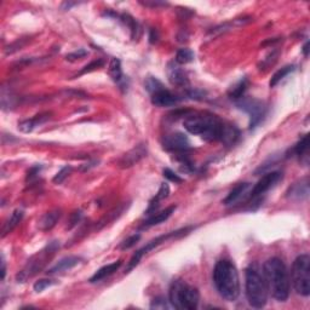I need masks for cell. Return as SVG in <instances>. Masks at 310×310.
Returning <instances> with one entry per match:
<instances>
[{
	"mask_svg": "<svg viewBox=\"0 0 310 310\" xmlns=\"http://www.w3.org/2000/svg\"><path fill=\"white\" fill-rule=\"evenodd\" d=\"M262 270L269 293H271L277 302H286L289 297L291 280L282 259L277 257L269 258L263 265Z\"/></svg>",
	"mask_w": 310,
	"mask_h": 310,
	"instance_id": "cell-1",
	"label": "cell"
},
{
	"mask_svg": "<svg viewBox=\"0 0 310 310\" xmlns=\"http://www.w3.org/2000/svg\"><path fill=\"white\" fill-rule=\"evenodd\" d=\"M183 126L192 135L200 136L202 140L212 142L222 140L225 123L217 115L210 113H190L184 118Z\"/></svg>",
	"mask_w": 310,
	"mask_h": 310,
	"instance_id": "cell-2",
	"label": "cell"
},
{
	"mask_svg": "<svg viewBox=\"0 0 310 310\" xmlns=\"http://www.w3.org/2000/svg\"><path fill=\"white\" fill-rule=\"evenodd\" d=\"M213 283L219 295L227 302H234L240 294V280L236 266L228 259H221L213 269Z\"/></svg>",
	"mask_w": 310,
	"mask_h": 310,
	"instance_id": "cell-3",
	"label": "cell"
},
{
	"mask_svg": "<svg viewBox=\"0 0 310 310\" xmlns=\"http://www.w3.org/2000/svg\"><path fill=\"white\" fill-rule=\"evenodd\" d=\"M245 289L248 304L252 308L262 309L268 302V287H266L263 270L257 263H251L245 273Z\"/></svg>",
	"mask_w": 310,
	"mask_h": 310,
	"instance_id": "cell-4",
	"label": "cell"
},
{
	"mask_svg": "<svg viewBox=\"0 0 310 310\" xmlns=\"http://www.w3.org/2000/svg\"><path fill=\"white\" fill-rule=\"evenodd\" d=\"M200 293L198 288L188 285L182 280H173L170 286L169 302L175 309L195 310L199 305Z\"/></svg>",
	"mask_w": 310,
	"mask_h": 310,
	"instance_id": "cell-5",
	"label": "cell"
},
{
	"mask_svg": "<svg viewBox=\"0 0 310 310\" xmlns=\"http://www.w3.org/2000/svg\"><path fill=\"white\" fill-rule=\"evenodd\" d=\"M294 291L308 297L310 294V257L304 253L294 259L291 269V279Z\"/></svg>",
	"mask_w": 310,
	"mask_h": 310,
	"instance_id": "cell-6",
	"label": "cell"
},
{
	"mask_svg": "<svg viewBox=\"0 0 310 310\" xmlns=\"http://www.w3.org/2000/svg\"><path fill=\"white\" fill-rule=\"evenodd\" d=\"M189 229H190V228H184V229H181V230L172 231V233L166 234V235H161V236L155 237V239H153L152 241L148 242V244H147L146 246H143V247L140 248V250L136 252V253L133 254V256L131 257V259H130V262L127 263V265H126L125 274L130 273V271H131L132 269H135L136 266L140 264L142 257H143L144 254H147L148 252H150L152 250H154L155 247H158L159 245L163 244V242L166 241V240L173 239V237H179V236L184 235V234H187V231L189 230Z\"/></svg>",
	"mask_w": 310,
	"mask_h": 310,
	"instance_id": "cell-7",
	"label": "cell"
},
{
	"mask_svg": "<svg viewBox=\"0 0 310 310\" xmlns=\"http://www.w3.org/2000/svg\"><path fill=\"white\" fill-rule=\"evenodd\" d=\"M237 107L250 115V129H254L265 117L266 107L262 101L254 98H240Z\"/></svg>",
	"mask_w": 310,
	"mask_h": 310,
	"instance_id": "cell-8",
	"label": "cell"
},
{
	"mask_svg": "<svg viewBox=\"0 0 310 310\" xmlns=\"http://www.w3.org/2000/svg\"><path fill=\"white\" fill-rule=\"evenodd\" d=\"M57 248V244H55V242H52L46 247V250H43L42 252H39V253L37 254V256H34L33 258H32L30 262H28L27 266H26L25 269L17 275V279H19V282L21 281V282H25L26 280L28 279V277L33 276L34 274L38 273V271L40 270V269L43 268V265L45 264V260L48 258V254H50Z\"/></svg>",
	"mask_w": 310,
	"mask_h": 310,
	"instance_id": "cell-9",
	"label": "cell"
},
{
	"mask_svg": "<svg viewBox=\"0 0 310 310\" xmlns=\"http://www.w3.org/2000/svg\"><path fill=\"white\" fill-rule=\"evenodd\" d=\"M164 149L169 150V152L182 153L187 152L190 149V141L184 133L182 132H173L170 135L165 136L163 141Z\"/></svg>",
	"mask_w": 310,
	"mask_h": 310,
	"instance_id": "cell-10",
	"label": "cell"
},
{
	"mask_svg": "<svg viewBox=\"0 0 310 310\" xmlns=\"http://www.w3.org/2000/svg\"><path fill=\"white\" fill-rule=\"evenodd\" d=\"M281 176H282V173H281L280 171H273V172L265 173V175L257 182L256 185L252 188L250 193L251 198H258V196H262L263 194H265L270 188L274 187L275 183L281 178Z\"/></svg>",
	"mask_w": 310,
	"mask_h": 310,
	"instance_id": "cell-11",
	"label": "cell"
},
{
	"mask_svg": "<svg viewBox=\"0 0 310 310\" xmlns=\"http://www.w3.org/2000/svg\"><path fill=\"white\" fill-rule=\"evenodd\" d=\"M147 155V147L144 144H138L135 148H132L131 150L124 154L119 160V166L123 167V169H127V167H131L133 165L140 163L142 159Z\"/></svg>",
	"mask_w": 310,
	"mask_h": 310,
	"instance_id": "cell-12",
	"label": "cell"
},
{
	"mask_svg": "<svg viewBox=\"0 0 310 310\" xmlns=\"http://www.w3.org/2000/svg\"><path fill=\"white\" fill-rule=\"evenodd\" d=\"M167 78H169L170 83L172 85L179 86V88H187L189 85L187 74L184 73L183 69L176 62H170L167 65Z\"/></svg>",
	"mask_w": 310,
	"mask_h": 310,
	"instance_id": "cell-13",
	"label": "cell"
},
{
	"mask_svg": "<svg viewBox=\"0 0 310 310\" xmlns=\"http://www.w3.org/2000/svg\"><path fill=\"white\" fill-rule=\"evenodd\" d=\"M179 101H181V98L165 88L152 94V103L156 107H172L177 104Z\"/></svg>",
	"mask_w": 310,
	"mask_h": 310,
	"instance_id": "cell-14",
	"label": "cell"
},
{
	"mask_svg": "<svg viewBox=\"0 0 310 310\" xmlns=\"http://www.w3.org/2000/svg\"><path fill=\"white\" fill-rule=\"evenodd\" d=\"M286 196L292 200H304L309 196V179H300L297 183L292 184L286 192Z\"/></svg>",
	"mask_w": 310,
	"mask_h": 310,
	"instance_id": "cell-15",
	"label": "cell"
},
{
	"mask_svg": "<svg viewBox=\"0 0 310 310\" xmlns=\"http://www.w3.org/2000/svg\"><path fill=\"white\" fill-rule=\"evenodd\" d=\"M51 118V113H42V114H38L34 118L27 119V120H23L21 123H19V130L21 132L25 133H30L33 131L34 129L38 126L43 125V124L46 123L49 119Z\"/></svg>",
	"mask_w": 310,
	"mask_h": 310,
	"instance_id": "cell-16",
	"label": "cell"
},
{
	"mask_svg": "<svg viewBox=\"0 0 310 310\" xmlns=\"http://www.w3.org/2000/svg\"><path fill=\"white\" fill-rule=\"evenodd\" d=\"M79 257L75 256H69L66 257V258H62L59 263H56L54 266H51L50 269L48 270L49 274H57V273H63V271L69 270V269L74 268L80 263Z\"/></svg>",
	"mask_w": 310,
	"mask_h": 310,
	"instance_id": "cell-17",
	"label": "cell"
},
{
	"mask_svg": "<svg viewBox=\"0 0 310 310\" xmlns=\"http://www.w3.org/2000/svg\"><path fill=\"white\" fill-rule=\"evenodd\" d=\"M121 264H123V262L119 259V260H117V262H113V263H111V264H107V265L102 266V268L98 269L96 273H95L91 277H90L89 281L91 283H95V282H98V281L106 279V277H108L109 275L115 273V271H117L118 269L120 268Z\"/></svg>",
	"mask_w": 310,
	"mask_h": 310,
	"instance_id": "cell-18",
	"label": "cell"
},
{
	"mask_svg": "<svg viewBox=\"0 0 310 310\" xmlns=\"http://www.w3.org/2000/svg\"><path fill=\"white\" fill-rule=\"evenodd\" d=\"M60 218H61V210H59V208L45 213L39 221L40 230H43V231L51 230V229L56 225V223L59 222Z\"/></svg>",
	"mask_w": 310,
	"mask_h": 310,
	"instance_id": "cell-19",
	"label": "cell"
},
{
	"mask_svg": "<svg viewBox=\"0 0 310 310\" xmlns=\"http://www.w3.org/2000/svg\"><path fill=\"white\" fill-rule=\"evenodd\" d=\"M176 206H170L167 208H165L164 211H161V212H158L154 216H152L150 218H148L146 222H144L143 228H150V227H154V225L160 224V223H163L165 221H167V219L170 218L171 214L175 212Z\"/></svg>",
	"mask_w": 310,
	"mask_h": 310,
	"instance_id": "cell-20",
	"label": "cell"
},
{
	"mask_svg": "<svg viewBox=\"0 0 310 310\" xmlns=\"http://www.w3.org/2000/svg\"><path fill=\"white\" fill-rule=\"evenodd\" d=\"M23 211L20 210V208H17V210L14 211L13 213H11V216L9 217V218L7 219V222L4 223V225H3V229H2V236L4 237L5 235H8L9 233H11V231L15 229L17 225H19V223L22 221L23 218Z\"/></svg>",
	"mask_w": 310,
	"mask_h": 310,
	"instance_id": "cell-21",
	"label": "cell"
},
{
	"mask_svg": "<svg viewBox=\"0 0 310 310\" xmlns=\"http://www.w3.org/2000/svg\"><path fill=\"white\" fill-rule=\"evenodd\" d=\"M250 187H251L250 183H239L235 188H233V190H231L230 193L228 194V196L224 199L223 204L227 205V206L235 204L237 200L241 198V196H244V194H246V192L250 189Z\"/></svg>",
	"mask_w": 310,
	"mask_h": 310,
	"instance_id": "cell-22",
	"label": "cell"
},
{
	"mask_svg": "<svg viewBox=\"0 0 310 310\" xmlns=\"http://www.w3.org/2000/svg\"><path fill=\"white\" fill-rule=\"evenodd\" d=\"M170 194V187L167 183H163L161 184L160 189H159V192L155 194V196L150 200L149 202V207H148L147 212H152V211H154L156 207L159 206V202L161 201V200L166 199L167 196H169Z\"/></svg>",
	"mask_w": 310,
	"mask_h": 310,
	"instance_id": "cell-23",
	"label": "cell"
},
{
	"mask_svg": "<svg viewBox=\"0 0 310 310\" xmlns=\"http://www.w3.org/2000/svg\"><path fill=\"white\" fill-rule=\"evenodd\" d=\"M109 74H111L112 79L117 84H120L124 82V74L123 69H121V63L118 59H113L109 65Z\"/></svg>",
	"mask_w": 310,
	"mask_h": 310,
	"instance_id": "cell-24",
	"label": "cell"
},
{
	"mask_svg": "<svg viewBox=\"0 0 310 310\" xmlns=\"http://www.w3.org/2000/svg\"><path fill=\"white\" fill-rule=\"evenodd\" d=\"M294 71V66H285L282 67V68L279 69V71L275 73L273 77H271L270 83H269V85H270V88H274V86H276L277 84H279L281 80L283 79L285 77H287L289 73H292V72Z\"/></svg>",
	"mask_w": 310,
	"mask_h": 310,
	"instance_id": "cell-25",
	"label": "cell"
},
{
	"mask_svg": "<svg viewBox=\"0 0 310 310\" xmlns=\"http://www.w3.org/2000/svg\"><path fill=\"white\" fill-rule=\"evenodd\" d=\"M247 89V79H241L236 85H234L233 88L229 91V97L234 98V100H240V98L244 97V94Z\"/></svg>",
	"mask_w": 310,
	"mask_h": 310,
	"instance_id": "cell-26",
	"label": "cell"
},
{
	"mask_svg": "<svg viewBox=\"0 0 310 310\" xmlns=\"http://www.w3.org/2000/svg\"><path fill=\"white\" fill-rule=\"evenodd\" d=\"M194 60V54L189 49H181L176 54V63L178 65H187Z\"/></svg>",
	"mask_w": 310,
	"mask_h": 310,
	"instance_id": "cell-27",
	"label": "cell"
},
{
	"mask_svg": "<svg viewBox=\"0 0 310 310\" xmlns=\"http://www.w3.org/2000/svg\"><path fill=\"white\" fill-rule=\"evenodd\" d=\"M293 150H294L295 155L299 156V158H302V156H304L306 153H308V135L303 136L302 140L295 144Z\"/></svg>",
	"mask_w": 310,
	"mask_h": 310,
	"instance_id": "cell-28",
	"label": "cell"
},
{
	"mask_svg": "<svg viewBox=\"0 0 310 310\" xmlns=\"http://www.w3.org/2000/svg\"><path fill=\"white\" fill-rule=\"evenodd\" d=\"M163 88H164V85H163V84H161V82H159V80L156 79V78H154V77L147 78V80H146V89L150 92V95L154 94L155 91H158V90H160V89H163Z\"/></svg>",
	"mask_w": 310,
	"mask_h": 310,
	"instance_id": "cell-29",
	"label": "cell"
},
{
	"mask_svg": "<svg viewBox=\"0 0 310 310\" xmlns=\"http://www.w3.org/2000/svg\"><path fill=\"white\" fill-rule=\"evenodd\" d=\"M120 19L123 20V22L125 23V25H127V27H129L130 30H131V33H132L131 37H132V39H135L136 36H137V32H138L137 22H136L131 16L125 15V14H124V15H121Z\"/></svg>",
	"mask_w": 310,
	"mask_h": 310,
	"instance_id": "cell-30",
	"label": "cell"
},
{
	"mask_svg": "<svg viewBox=\"0 0 310 310\" xmlns=\"http://www.w3.org/2000/svg\"><path fill=\"white\" fill-rule=\"evenodd\" d=\"M55 283H56V281H55V280L40 279V280H38L36 283H34L33 288L36 292H43L44 289L50 287V286H52V285H55Z\"/></svg>",
	"mask_w": 310,
	"mask_h": 310,
	"instance_id": "cell-31",
	"label": "cell"
},
{
	"mask_svg": "<svg viewBox=\"0 0 310 310\" xmlns=\"http://www.w3.org/2000/svg\"><path fill=\"white\" fill-rule=\"evenodd\" d=\"M72 172V167L71 166H65L63 169H61L59 172L56 173V176H55L54 179H52V182H54L55 184H61L65 179L68 177L69 173Z\"/></svg>",
	"mask_w": 310,
	"mask_h": 310,
	"instance_id": "cell-32",
	"label": "cell"
},
{
	"mask_svg": "<svg viewBox=\"0 0 310 310\" xmlns=\"http://www.w3.org/2000/svg\"><path fill=\"white\" fill-rule=\"evenodd\" d=\"M140 239H141L140 234H135V235L130 236L129 239H126L124 242H121L120 248L121 250H129V248H131L132 246H135L136 244H137Z\"/></svg>",
	"mask_w": 310,
	"mask_h": 310,
	"instance_id": "cell-33",
	"label": "cell"
},
{
	"mask_svg": "<svg viewBox=\"0 0 310 310\" xmlns=\"http://www.w3.org/2000/svg\"><path fill=\"white\" fill-rule=\"evenodd\" d=\"M89 52L86 50H84V49H79V50L74 51V52H71V54H68L66 56V60L67 61H71V62H74V61L77 60H80V59H84L85 56H88Z\"/></svg>",
	"mask_w": 310,
	"mask_h": 310,
	"instance_id": "cell-34",
	"label": "cell"
},
{
	"mask_svg": "<svg viewBox=\"0 0 310 310\" xmlns=\"http://www.w3.org/2000/svg\"><path fill=\"white\" fill-rule=\"evenodd\" d=\"M102 66H103V61H102V60L94 61V62H91V63H90V65H88V66H85V67H84V68L82 69V71H80V73L78 74V75L86 74V73H89V72L95 71V69L101 68V67H102Z\"/></svg>",
	"mask_w": 310,
	"mask_h": 310,
	"instance_id": "cell-35",
	"label": "cell"
},
{
	"mask_svg": "<svg viewBox=\"0 0 310 310\" xmlns=\"http://www.w3.org/2000/svg\"><path fill=\"white\" fill-rule=\"evenodd\" d=\"M163 175L164 177L166 179H169L171 182H175V183H182L183 182V179H182L176 172H173L171 169H164L163 171Z\"/></svg>",
	"mask_w": 310,
	"mask_h": 310,
	"instance_id": "cell-36",
	"label": "cell"
},
{
	"mask_svg": "<svg viewBox=\"0 0 310 310\" xmlns=\"http://www.w3.org/2000/svg\"><path fill=\"white\" fill-rule=\"evenodd\" d=\"M150 308L152 309H165L167 308V304L165 302L163 297H156L153 299L152 304H150Z\"/></svg>",
	"mask_w": 310,
	"mask_h": 310,
	"instance_id": "cell-37",
	"label": "cell"
},
{
	"mask_svg": "<svg viewBox=\"0 0 310 310\" xmlns=\"http://www.w3.org/2000/svg\"><path fill=\"white\" fill-rule=\"evenodd\" d=\"M80 218H82V212H80V211H78V212H74L73 214H72V219H71L72 225H71V228L74 227V225L80 221Z\"/></svg>",
	"mask_w": 310,
	"mask_h": 310,
	"instance_id": "cell-38",
	"label": "cell"
},
{
	"mask_svg": "<svg viewBox=\"0 0 310 310\" xmlns=\"http://www.w3.org/2000/svg\"><path fill=\"white\" fill-rule=\"evenodd\" d=\"M39 171H40V167H32V169L28 171V175H27V182L30 181V179H32V178H34L36 177V176L38 175V173H39Z\"/></svg>",
	"mask_w": 310,
	"mask_h": 310,
	"instance_id": "cell-39",
	"label": "cell"
},
{
	"mask_svg": "<svg viewBox=\"0 0 310 310\" xmlns=\"http://www.w3.org/2000/svg\"><path fill=\"white\" fill-rule=\"evenodd\" d=\"M5 274H7V266H5V260L4 257L2 258V280H4Z\"/></svg>",
	"mask_w": 310,
	"mask_h": 310,
	"instance_id": "cell-40",
	"label": "cell"
},
{
	"mask_svg": "<svg viewBox=\"0 0 310 310\" xmlns=\"http://www.w3.org/2000/svg\"><path fill=\"white\" fill-rule=\"evenodd\" d=\"M154 33H155V31L154 30H152L150 31V43H155L156 40H158V34H155L154 36Z\"/></svg>",
	"mask_w": 310,
	"mask_h": 310,
	"instance_id": "cell-41",
	"label": "cell"
},
{
	"mask_svg": "<svg viewBox=\"0 0 310 310\" xmlns=\"http://www.w3.org/2000/svg\"><path fill=\"white\" fill-rule=\"evenodd\" d=\"M303 54H304V56H308V54H309V43H306V44L303 46Z\"/></svg>",
	"mask_w": 310,
	"mask_h": 310,
	"instance_id": "cell-42",
	"label": "cell"
}]
</instances>
